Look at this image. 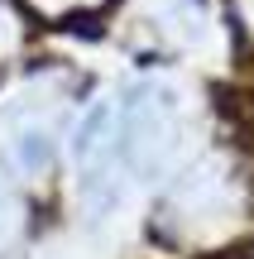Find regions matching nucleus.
Masks as SVG:
<instances>
[{
    "label": "nucleus",
    "mask_w": 254,
    "mask_h": 259,
    "mask_svg": "<svg viewBox=\"0 0 254 259\" xmlns=\"http://www.w3.org/2000/svg\"><path fill=\"white\" fill-rule=\"evenodd\" d=\"M19 235H24V202L10 187H0V250H10Z\"/></svg>",
    "instance_id": "nucleus-3"
},
{
    "label": "nucleus",
    "mask_w": 254,
    "mask_h": 259,
    "mask_svg": "<svg viewBox=\"0 0 254 259\" xmlns=\"http://www.w3.org/2000/svg\"><path fill=\"white\" fill-rule=\"evenodd\" d=\"M5 163L15 173H43L53 163V120L24 115L5 130Z\"/></svg>",
    "instance_id": "nucleus-2"
},
{
    "label": "nucleus",
    "mask_w": 254,
    "mask_h": 259,
    "mask_svg": "<svg viewBox=\"0 0 254 259\" xmlns=\"http://www.w3.org/2000/svg\"><path fill=\"white\" fill-rule=\"evenodd\" d=\"M182 139V120H178V101L163 92L159 82L134 87L120 101V168L149 178L173 158Z\"/></svg>",
    "instance_id": "nucleus-1"
}]
</instances>
